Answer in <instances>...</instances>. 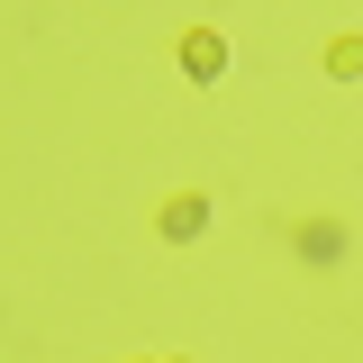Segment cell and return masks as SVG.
Returning <instances> with one entry per match:
<instances>
[{"label":"cell","instance_id":"6da1fadb","mask_svg":"<svg viewBox=\"0 0 363 363\" xmlns=\"http://www.w3.org/2000/svg\"><path fill=\"white\" fill-rule=\"evenodd\" d=\"M182 64H191V82H218V73H227V37L191 28V37H182Z\"/></svg>","mask_w":363,"mask_h":363},{"label":"cell","instance_id":"7a4b0ae2","mask_svg":"<svg viewBox=\"0 0 363 363\" xmlns=\"http://www.w3.org/2000/svg\"><path fill=\"white\" fill-rule=\"evenodd\" d=\"M200 227H209V200H200V191H182L173 209H164V236H173V245H191Z\"/></svg>","mask_w":363,"mask_h":363}]
</instances>
